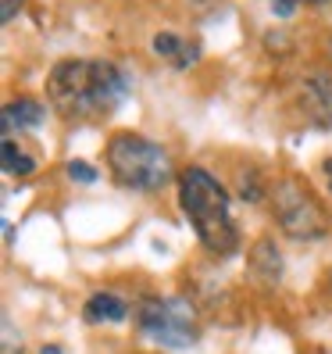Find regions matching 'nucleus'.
Wrapping results in <instances>:
<instances>
[{
	"instance_id": "f257e3e1",
	"label": "nucleus",
	"mask_w": 332,
	"mask_h": 354,
	"mask_svg": "<svg viewBox=\"0 0 332 354\" xmlns=\"http://www.w3.org/2000/svg\"><path fill=\"white\" fill-rule=\"evenodd\" d=\"M133 90V75L115 61L65 57L47 75V100L68 122H97L115 115Z\"/></svg>"
},
{
	"instance_id": "f03ea898",
	"label": "nucleus",
	"mask_w": 332,
	"mask_h": 354,
	"mask_svg": "<svg viewBox=\"0 0 332 354\" xmlns=\"http://www.w3.org/2000/svg\"><path fill=\"white\" fill-rule=\"evenodd\" d=\"M179 207L190 218L197 240L204 243L207 254L215 258H233L240 251V229L233 218V201L229 190L200 165L179 172Z\"/></svg>"
},
{
	"instance_id": "7ed1b4c3",
	"label": "nucleus",
	"mask_w": 332,
	"mask_h": 354,
	"mask_svg": "<svg viewBox=\"0 0 332 354\" xmlns=\"http://www.w3.org/2000/svg\"><path fill=\"white\" fill-rule=\"evenodd\" d=\"M108 169L118 186L136 194H154L175 176L168 151L139 133H115L108 140Z\"/></svg>"
},
{
	"instance_id": "20e7f679",
	"label": "nucleus",
	"mask_w": 332,
	"mask_h": 354,
	"mask_svg": "<svg viewBox=\"0 0 332 354\" xmlns=\"http://www.w3.org/2000/svg\"><path fill=\"white\" fill-rule=\"evenodd\" d=\"M268 197H272L275 225L289 240H322L329 233L325 204L300 176H282L275 186H268Z\"/></svg>"
},
{
	"instance_id": "39448f33",
	"label": "nucleus",
	"mask_w": 332,
	"mask_h": 354,
	"mask_svg": "<svg viewBox=\"0 0 332 354\" xmlns=\"http://www.w3.org/2000/svg\"><path fill=\"white\" fill-rule=\"evenodd\" d=\"M136 326L143 337H150L168 351H186L200 344L197 311L182 297H147L136 308Z\"/></svg>"
},
{
	"instance_id": "423d86ee",
	"label": "nucleus",
	"mask_w": 332,
	"mask_h": 354,
	"mask_svg": "<svg viewBox=\"0 0 332 354\" xmlns=\"http://www.w3.org/2000/svg\"><path fill=\"white\" fill-rule=\"evenodd\" d=\"M300 111L311 126L332 129V75L329 72H311L300 82Z\"/></svg>"
},
{
	"instance_id": "0eeeda50",
	"label": "nucleus",
	"mask_w": 332,
	"mask_h": 354,
	"mask_svg": "<svg viewBox=\"0 0 332 354\" xmlns=\"http://www.w3.org/2000/svg\"><path fill=\"white\" fill-rule=\"evenodd\" d=\"M246 268H251L254 283H261L264 290H272V286L282 283V254L275 251V243L268 236H261L251 247V254H246Z\"/></svg>"
},
{
	"instance_id": "6e6552de",
	"label": "nucleus",
	"mask_w": 332,
	"mask_h": 354,
	"mask_svg": "<svg viewBox=\"0 0 332 354\" xmlns=\"http://www.w3.org/2000/svg\"><path fill=\"white\" fill-rule=\"evenodd\" d=\"M43 104H36L32 97H14L4 104V136H14L22 129H39L43 126Z\"/></svg>"
},
{
	"instance_id": "1a4fd4ad",
	"label": "nucleus",
	"mask_w": 332,
	"mask_h": 354,
	"mask_svg": "<svg viewBox=\"0 0 332 354\" xmlns=\"http://www.w3.org/2000/svg\"><path fill=\"white\" fill-rule=\"evenodd\" d=\"M129 315V304L121 301L118 294H93L86 304H82V319L93 322V326H104V322H121Z\"/></svg>"
},
{
	"instance_id": "9d476101",
	"label": "nucleus",
	"mask_w": 332,
	"mask_h": 354,
	"mask_svg": "<svg viewBox=\"0 0 332 354\" xmlns=\"http://www.w3.org/2000/svg\"><path fill=\"white\" fill-rule=\"evenodd\" d=\"M0 151H4V172H8V176L26 179V176L36 172V154L26 151L14 136H4V147H0Z\"/></svg>"
},
{
	"instance_id": "9b49d317",
	"label": "nucleus",
	"mask_w": 332,
	"mask_h": 354,
	"mask_svg": "<svg viewBox=\"0 0 332 354\" xmlns=\"http://www.w3.org/2000/svg\"><path fill=\"white\" fill-rule=\"evenodd\" d=\"M182 47H186V39L175 36V32H157V36H154V54H157V57H168L172 65L179 61Z\"/></svg>"
},
{
	"instance_id": "f8f14e48",
	"label": "nucleus",
	"mask_w": 332,
	"mask_h": 354,
	"mask_svg": "<svg viewBox=\"0 0 332 354\" xmlns=\"http://www.w3.org/2000/svg\"><path fill=\"white\" fill-rule=\"evenodd\" d=\"M240 186H243L240 197H243V201H251V204L264 197V183L257 179V172H243V176H240Z\"/></svg>"
},
{
	"instance_id": "ddd939ff",
	"label": "nucleus",
	"mask_w": 332,
	"mask_h": 354,
	"mask_svg": "<svg viewBox=\"0 0 332 354\" xmlns=\"http://www.w3.org/2000/svg\"><path fill=\"white\" fill-rule=\"evenodd\" d=\"M68 176H72L75 183H86V186L100 179V172L93 169V165H86V161H79V158H75V161H68Z\"/></svg>"
},
{
	"instance_id": "4468645a",
	"label": "nucleus",
	"mask_w": 332,
	"mask_h": 354,
	"mask_svg": "<svg viewBox=\"0 0 332 354\" xmlns=\"http://www.w3.org/2000/svg\"><path fill=\"white\" fill-rule=\"evenodd\" d=\"M4 354H22V337H18V329L11 326L8 315H4Z\"/></svg>"
},
{
	"instance_id": "2eb2a0df",
	"label": "nucleus",
	"mask_w": 332,
	"mask_h": 354,
	"mask_svg": "<svg viewBox=\"0 0 332 354\" xmlns=\"http://www.w3.org/2000/svg\"><path fill=\"white\" fill-rule=\"evenodd\" d=\"M26 0H0V22H11V18L22 11Z\"/></svg>"
},
{
	"instance_id": "dca6fc26",
	"label": "nucleus",
	"mask_w": 332,
	"mask_h": 354,
	"mask_svg": "<svg viewBox=\"0 0 332 354\" xmlns=\"http://www.w3.org/2000/svg\"><path fill=\"white\" fill-rule=\"evenodd\" d=\"M293 8H297V0H272V11L279 18H289V15H293Z\"/></svg>"
},
{
	"instance_id": "f3484780",
	"label": "nucleus",
	"mask_w": 332,
	"mask_h": 354,
	"mask_svg": "<svg viewBox=\"0 0 332 354\" xmlns=\"http://www.w3.org/2000/svg\"><path fill=\"white\" fill-rule=\"evenodd\" d=\"M39 354H65V347H57V344H47V347L39 351Z\"/></svg>"
},
{
	"instance_id": "a211bd4d",
	"label": "nucleus",
	"mask_w": 332,
	"mask_h": 354,
	"mask_svg": "<svg viewBox=\"0 0 332 354\" xmlns=\"http://www.w3.org/2000/svg\"><path fill=\"white\" fill-rule=\"evenodd\" d=\"M322 169H325V176H329V186H332V158H325V161H322Z\"/></svg>"
},
{
	"instance_id": "6ab92c4d",
	"label": "nucleus",
	"mask_w": 332,
	"mask_h": 354,
	"mask_svg": "<svg viewBox=\"0 0 332 354\" xmlns=\"http://www.w3.org/2000/svg\"><path fill=\"white\" fill-rule=\"evenodd\" d=\"M307 4H325V0H307Z\"/></svg>"
},
{
	"instance_id": "aec40b11",
	"label": "nucleus",
	"mask_w": 332,
	"mask_h": 354,
	"mask_svg": "<svg viewBox=\"0 0 332 354\" xmlns=\"http://www.w3.org/2000/svg\"><path fill=\"white\" fill-rule=\"evenodd\" d=\"M329 286H332V272H329Z\"/></svg>"
}]
</instances>
